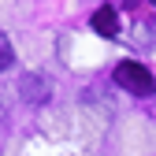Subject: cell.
<instances>
[{
    "label": "cell",
    "instance_id": "obj_1",
    "mask_svg": "<svg viewBox=\"0 0 156 156\" xmlns=\"http://www.w3.org/2000/svg\"><path fill=\"white\" fill-rule=\"evenodd\" d=\"M115 86L126 89V93H134V97H152L156 93V78H152V71L145 63L123 60L119 67H115Z\"/></svg>",
    "mask_w": 156,
    "mask_h": 156
},
{
    "label": "cell",
    "instance_id": "obj_2",
    "mask_svg": "<svg viewBox=\"0 0 156 156\" xmlns=\"http://www.w3.org/2000/svg\"><path fill=\"white\" fill-rule=\"evenodd\" d=\"M19 97H23L26 104H48L52 101V82L45 74H37V71H26L23 78H19Z\"/></svg>",
    "mask_w": 156,
    "mask_h": 156
},
{
    "label": "cell",
    "instance_id": "obj_3",
    "mask_svg": "<svg viewBox=\"0 0 156 156\" xmlns=\"http://www.w3.org/2000/svg\"><path fill=\"white\" fill-rule=\"evenodd\" d=\"M89 26L101 34V37H115V34H119V15H115V8H112V4H101V8L93 11Z\"/></svg>",
    "mask_w": 156,
    "mask_h": 156
},
{
    "label": "cell",
    "instance_id": "obj_4",
    "mask_svg": "<svg viewBox=\"0 0 156 156\" xmlns=\"http://www.w3.org/2000/svg\"><path fill=\"white\" fill-rule=\"evenodd\" d=\"M11 63H15V48H11V37H8L4 30H0V74H4Z\"/></svg>",
    "mask_w": 156,
    "mask_h": 156
},
{
    "label": "cell",
    "instance_id": "obj_5",
    "mask_svg": "<svg viewBox=\"0 0 156 156\" xmlns=\"http://www.w3.org/2000/svg\"><path fill=\"white\" fill-rule=\"evenodd\" d=\"M0 123H4V115H0Z\"/></svg>",
    "mask_w": 156,
    "mask_h": 156
}]
</instances>
